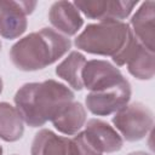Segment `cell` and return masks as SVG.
I'll return each instance as SVG.
<instances>
[{
    "mask_svg": "<svg viewBox=\"0 0 155 155\" xmlns=\"http://www.w3.org/2000/svg\"><path fill=\"white\" fill-rule=\"evenodd\" d=\"M73 99V92L54 80L25 84L15 96L16 109L23 121L31 127L52 121Z\"/></svg>",
    "mask_w": 155,
    "mask_h": 155,
    "instance_id": "obj_1",
    "label": "cell"
},
{
    "mask_svg": "<svg viewBox=\"0 0 155 155\" xmlns=\"http://www.w3.org/2000/svg\"><path fill=\"white\" fill-rule=\"evenodd\" d=\"M70 45V40L64 35L53 29L44 28L16 42L11 48L10 58L21 70H39L67 53Z\"/></svg>",
    "mask_w": 155,
    "mask_h": 155,
    "instance_id": "obj_2",
    "label": "cell"
},
{
    "mask_svg": "<svg viewBox=\"0 0 155 155\" xmlns=\"http://www.w3.org/2000/svg\"><path fill=\"white\" fill-rule=\"evenodd\" d=\"M131 33L128 24L121 21H101L90 24L76 38L78 48L93 54H117L125 46Z\"/></svg>",
    "mask_w": 155,
    "mask_h": 155,
    "instance_id": "obj_3",
    "label": "cell"
},
{
    "mask_svg": "<svg viewBox=\"0 0 155 155\" xmlns=\"http://www.w3.org/2000/svg\"><path fill=\"white\" fill-rule=\"evenodd\" d=\"M113 124L126 140L134 142L147 136L153 127L154 119L148 107L142 103H132L115 113Z\"/></svg>",
    "mask_w": 155,
    "mask_h": 155,
    "instance_id": "obj_4",
    "label": "cell"
},
{
    "mask_svg": "<svg viewBox=\"0 0 155 155\" xmlns=\"http://www.w3.org/2000/svg\"><path fill=\"white\" fill-rule=\"evenodd\" d=\"M113 61L117 65L127 64L128 71L139 80H149L154 76V52L144 47L133 35L132 30L125 46L117 54L113 57Z\"/></svg>",
    "mask_w": 155,
    "mask_h": 155,
    "instance_id": "obj_5",
    "label": "cell"
},
{
    "mask_svg": "<svg viewBox=\"0 0 155 155\" xmlns=\"http://www.w3.org/2000/svg\"><path fill=\"white\" fill-rule=\"evenodd\" d=\"M35 1L0 0V35L16 39L27 29V16L35 8Z\"/></svg>",
    "mask_w": 155,
    "mask_h": 155,
    "instance_id": "obj_6",
    "label": "cell"
},
{
    "mask_svg": "<svg viewBox=\"0 0 155 155\" xmlns=\"http://www.w3.org/2000/svg\"><path fill=\"white\" fill-rule=\"evenodd\" d=\"M130 97L131 86L125 79L114 87L88 93L86 97V105L94 115H109L127 105Z\"/></svg>",
    "mask_w": 155,
    "mask_h": 155,
    "instance_id": "obj_7",
    "label": "cell"
},
{
    "mask_svg": "<svg viewBox=\"0 0 155 155\" xmlns=\"http://www.w3.org/2000/svg\"><path fill=\"white\" fill-rule=\"evenodd\" d=\"M81 79L82 85L91 92L114 87L125 80L117 68L107 61L99 59H93L85 63Z\"/></svg>",
    "mask_w": 155,
    "mask_h": 155,
    "instance_id": "obj_8",
    "label": "cell"
},
{
    "mask_svg": "<svg viewBox=\"0 0 155 155\" xmlns=\"http://www.w3.org/2000/svg\"><path fill=\"white\" fill-rule=\"evenodd\" d=\"M137 1L116 0H85L75 1L74 5L86 17L101 21H119L126 18Z\"/></svg>",
    "mask_w": 155,
    "mask_h": 155,
    "instance_id": "obj_9",
    "label": "cell"
},
{
    "mask_svg": "<svg viewBox=\"0 0 155 155\" xmlns=\"http://www.w3.org/2000/svg\"><path fill=\"white\" fill-rule=\"evenodd\" d=\"M132 33L148 50L154 52L155 42V2L145 1L131 19Z\"/></svg>",
    "mask_w": 155,
    "mask_h": 155,
    "instance_id": "obj_10",
    "label": "cell"
},
{
    "mask_svg": "<svg viewBox=\"0 0 155 155\" xmlns=\"http://www.w3.org/2000/svg\"><path fill=\"white\" fill-rule=\"evenodd\" d=\"M86 137L101 153H114L121 149L122 138L107 122L91 119L86 125Z\"/></svg>",
    "mask_w": 155,
    "mask_h": 155,
    "instance_id": "obj_11",
    "label": "cell"
},
{
    "mask_svg": "<svg viewBox=\"0 0 155 155\" xmlns=\"http://www.w3.org/2000/svg\"><path fill=\"white\" fill-rule=\"evenodd\" d=\"M48 18L51 24L67 35H74L82 25L79 10L69 1H57L51 6Z\"/></svg>",
    "mask_w": 155,
    "mask_h": 155,
    "instance_id": "obj_12",
    "label": "cell"
},
{
    "mask_svg": "<svg viewBox=\"0 0 155 155\" xmlns=\"http://www.w3.org/2000/svg\"><path fill=\"white\" fill-rule=\"evenodd\" d=\"M31 155H70V139L41 130L34 137Z\"/></svg>",
    "mask_w": 155,
    "mask_h": 155,
    "instance_id": "obj_13",
    "label": "cell"
},
{
    "mask_svg": "<svg viewBox=\"0 0 155 155\" xmlns=\"http://www.w3.org/2000/svg\"><path fill=\"white\" fill-rule=\"evenodd\" d=\"M86 121L85 108L76 102L68 104L53 120V126L64 134H75L81 130Z\"/></svg>",
    "mask_w": 155,
    "mask_h": 155,
    "instance_id": "obj_14",
    "label": "cell"
},
{
    "mask_svg": "<svg viewBox=\"0 0 155 155\" xmlns=\"http://www.w3.org/2000/svg\"><path fill=\"white\" fill-rule=\"evenodd\" d=\"M23 119L8 103H0V138L6 142L18 140L23 134Z\"/></svg>",
    "mask_w": 155,
    "mask_h": 155,
    "instance_id": "obj_15",
    "label": "cell"
},
{
    "mask_svg": "<svg viewBox=\"0 0 155 155\" xmlns=\"http://www.w3.org/2000/svg\"><path fill=\"white\" fill-rule=\"evenodd\" d=\"M85 63L86 59L84 54H81L80 52H71L62 63L58 64V67L56 68V74L65 80L73 88L81 90L84 87L81 73Z\"/></svg>",
    "mask_w": 155,
    "mask_h": 155,
    "instance_id": "obj_16",
    "label": "cell"
},
{
    "mask_svg": "<svg viewBox=\"0 0 155 155\" xmlns=\"http://www.w3.org/2000/svg\"><path fill=\"white\" fill-rule=\"evenodd\" d=\"M70 155H102V153L90 142L85 132H81L70 139Z\"/></svg>",
    "mask_w": 155,
    "mask_h": 155,
    "instance_id": "obj_17",
    "label": "cell"
},
{
    "mask_svg": "<svg viewBox=\"0 0 155 155\" xmlns=\"http://www.w3.org/2000/svg\"><path fill=\"white\" fill-rule=\"evenodd\" d=\"M128 155H150V154H147V153H143V151H136V153H132V154H128Z\"/></svg>",
    "mask_w": 155,
    "mask_h": 155,
    "instance_id": "obj_18",
    "label": "cell"
},
{
    "mask_svg": "<svg viewBox=\"0 0 155 155\" xmlns=\"http://www.w3.org/2000/svg\"><path fill=\"white\" fill-rule=\"evenodd\" d=\"M0 155H2V148L0 147Z\"/></svg>",
    "mask_w": 155,
    "mask_h": 155,
    "instance_id": "obj_19",
    "label": "cell"
},
{
    "mask_svg": "<svg viewBox=\"0 0 155 155\" xmlns=\"http://www.w3.org/2000/svg\"><path fill=\"white\" fill-rule=\"evenodd\" d=\"M0 50H1V42H0Z\"/></svg>",
    "mask_w": 155,
    "mask_h": 155,
    "instance_id": "obj_20",
    "label": "cell"
}]
</instances>
